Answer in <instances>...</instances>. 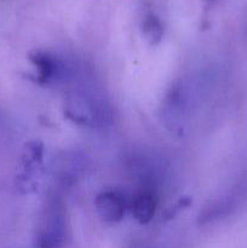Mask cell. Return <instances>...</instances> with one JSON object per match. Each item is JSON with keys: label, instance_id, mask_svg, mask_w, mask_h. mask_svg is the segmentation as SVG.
I'll list each match as a JSON object with an SVG mask.
<instances>
[{"label": "cell", "instance_id": "cell-1", "mask_svg": "<svg viewBox=\"0 0 247 248\" xmlns=\"http://www.w3.org/2000/svg\"><path fill=\"white\" fill-rule=\"evenodd\" d=\"M68 236L67 210L58 195L44 202L36 228V248H63Z\"/></svg>", "mask_w": 247, "mask_h": 248}, {"label": "cell", "instance_id": "cell-2", "mask_svg": "<svg viewBox=\"0 0 247 248\" xmlns=\"http://www.w3.org/2000/svg\"><path fill=\"white\" fill-rule=\"evenodd\" d=\"M191 110V90L184 80L174 84L165 96L161 119L170 131H179L188 121Z\"/></svg>", "mask_w": 247, "mask_h": 248}, {"label": "cell", "instance_id": "cell-3", "mask_svg": "<svg viewBox=\"0 0 247 248\" xmlns=\"http://www.w3.org/2000/svg\"><path fill=\"white\" fill-rule=\"evenodd\" d=\"M94 208L102 222L115 224L125 216V199L115 190L101 191L94 200Z\"/></svg>", "mask_w": 247, "mask_h": 248}, {"label": "cell", "instance_id": "cell-4", "mask_svg": "<svg viewBox=\"0 0 247 248\" xmlns=\"http://www.w3.org/2000/svg\"><path fill=\"white\" fill-rule=\"evenodd\" d=\"M157 208L156 194L150 186H144L135 194L131 203L132 216L139 224H148Z\"/></svg>", "mask_w": 247, "mask_h": 248}, {"label": "cell", "instance_id": "cell-5", "mask_svg": "<svg viewBox=\"0 0 247 248\" xmlns=\"http://www.w3.org/2000/svg\"><path fill=\"white\" fill-rule=\"evenodd\" d=\"M29 60L35 65L36 73H38V81L40 84H46L55 79L58 74H61L60 64L53 57L47 53L38 51L29 56Z\"/></svg>", "mask_w": 247, "mask_h": 248}, {"label": "cell", "instance_id": "cell-6", "mask_svg": "<svg viewBox=\"0 0 247 248\" xmlns=\"http://www.w3.org/2000/svg\"><path fill=\"white\" fill-rule=\"evenodd\" d=\"M142 33L152 45L159 44L164 35V27L156 15L149 14L144 17L142 23Z\"/></svg>", "mask_w": 247, "mask_h": 248}]
</instances>
